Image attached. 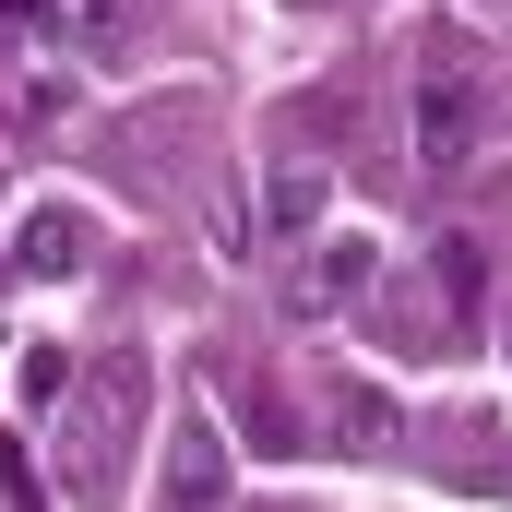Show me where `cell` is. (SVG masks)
I'll return each instance as SVG.
<instances>
[{"label":"cell","instance_id":"52a82bcc","mask_svg":"<svg viewBox=\"0 0 512 512\" xmlns=\"http://www.w3.org/2000/svg\"><path fill=\"white\" fill-rule=\"evenodd\" d=\"M12 262H24V274H84V227H72V215H24Z\"/></svg>","mask_w":512,"mask_h":512},{"label":"cell","instance_id":"6da1fadb","mask_svg":"<svg viewBox=\"0 0 512 512\" xmlns=\"http://www.w3.org/2000/svg\"><path fill=\"white\" fill-rule=\"evenodd\" d=\"M477 143H489V60L465 24H429L405 60V155H417V179H465Z\"/></svg>","mask_w":512,"mask_h":512},{"label":"cell","instance_id":"7c38bea8","mask_svg":"<svg viewBox=\"0 0 512 512\" xmlns=\"http://www.w3.org/2000/svg\"><path fill=\"white\" fill-rule=\"evenodd\" d=\"M501 358H512V334H501Z\"/></svg>","mask_w":512,"mask_h":512},{"label":"cell","instance_id":"ba28073f","mask_svg":"<svg viewBox=\"0 0 512 512\" xmlns=\"http://www.w3.org/2000/svg\"><path fill=\"white\" fill-rule=\"evenodd\" d=\"M60 24H72L84 48H120L131 24H143V0H60Z\"/></svg>","mask_w":512,"mask_h":512},{"label":"cell","instance_id":"3957f363","mask_svg":"<svg viewBox=\"0 0 512 512\" xmlns=\"http://www.w3.org/2000/svg\"><path fill=\"white\" fill-rule=\"evenodd\" d=\"M155 512H227V429L191 405L167 429V465H155Z\"/></svg>","mask_w":512,"mask_h":512},{"label":"cell","instance_id":"8992f818","mask_svg":"<svg viewBox=\"0 0 512 512\" xmlns=\"http://www.w3.org/2000/svg\"><path fill=\"white\" fill-rule=\"evenodd\" d=\"M393 429H405V417H393V393L334 382V441H346V453H393Z\"/></svg>","mask_w":512,"mask_h":512},{"label":"cell","instance_id":"30bf717a","mask_svg":"<svg viewBox=\"0 0 512 512\" xmlns=\"http://www.w3.org/2000/svg\"><path fill=\"white\" fill-rule=\"evenodd\" d=\"M441 298H453V310L477 298V251H465V239H441Z\"/></svg>","mask_w":512,"mask_h":512},{"label":"cell","instance_id":"8fae6325","mask_svg":"<svg viewBox=\"0 0 512 512\" xmlns=\"http://www.w3.org/2000/svg\"><path fill=\"white\" fill-rule=\"evenodd\" d=\"M0 12H36V24H48V12H60V0H0Z\"/></svg>","mask_w":512,"mask_h":512},{"label":"cell","instance_id":"9c48e42d","mask_svg":"<svg viewBox=\"0 0 512 512\" xmlns=\"http://www.w3.org/2000/svg\"><path fill=\"white\" fill-rule=\"evenodd\" d=\"M60 393H72V358H60V346H36V358H24V405H60Z\"/></svg>","mask_w":512,"mask_h":512},{"label":"cell","instance_id":"7a4b0ae2","mask_svg":"<svg viewBox=\"0 0 512 512\" xmlns=\"http://www.w3.org/2000/svg\"><path fill=\"white\" fill-rule=\"evenodd\" d=\"M131 393H143V370H96V382L72 393V417H60V477H72V489H84V501H108V489H120V405Z\"/></svg>","mask_w":512,"mask_h":512},{"label":"cell","instance_id":"277c9868","mask_svg":"<svg viewBox=\"0 0 512 512\" xmlns=\"http://www.w3.org/2000/svg\"><path fill=\"white\" fill-rule=\"evenodd\" d=\"M322 215H334V167H322V155H274V179H262V227H274V239H310Z\"/></svg>","mask_w":512,"mask_h":512},{"label":"cell","instance_id":"5b68a950","mask_svg":"<svg viewBox=\"0 0 512 512\" xmlns=\"http://www.w3.org/2000/svg\"><path fill=\"white\" fill-rule=\"evenodd\" d=\"M370 274H382V251H370V239H322V251L298 262V286H286V298H298V310H334V298H358Z\"/></svg>","mask_w":512,"mask_h":512}]
</instances>
